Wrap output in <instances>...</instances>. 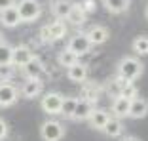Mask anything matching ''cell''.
I'll list each match as a JSON object with an SVG mask.
<instances>
[{
    "instance_id": "obj_1",
    "label": "cell",
    "mask_w": 148,
    "mask_h": 141,
    "mask_svg": "<svg viewBox=\"0 0 148 141\" xmlns=\"http://www.w3.org/2000/svg\"><path fill=\"white\" fill-rule=\"evenodd\" d=\"M143 70H144V65L137 57H123L118 63V76H122V78L129 80V82L139 78L143 75Z\"/></svg>"
},
{
    "instance_id": "obj_2",
    "label": "cell",
    "mask_w": 148,
    "mask_h": 141,
    "mask_svg": "<svg viewBox=\"0 0 148 141\" xmlns=\"http://www.w3.org/2000/svg\"><path fill=\"white\" fill-rule=\"evenodd\" d=\"M40 135L44 141H61L65 137V126L57 120H46L40 128Z\"/></svg>"
},
{
    "instance_id": "obj_3",
    "label": "cell",
    "mask_w": 148,
    "mask_h": 141,
    "mask_svg": "<svg viewBox=\"0 0 148 141\" xmlns=\"http://www.w3.org/2000/svg\"><path fill=\"white\" fill-rule=\"evenodd\" d=\"M17 10H19V15H21V21H27V23L38 19L40 13H42V6H40L38 0H21L17 4Z\"/></svg>"
},
{
    "instance_id": "obj_4",
    "label": "cell",
    "mask_w": 148,
    "mask_h": 141,
    "mask_svg": "<svg viewBox=\"0 0 148 141\" xmlns=\"http://www.w3.org/2000/svg\"><path fill=\"white\" fill-rule=\"evenodd\" d=\"M61 105H63V95L57 92H49L42 97V109L48 115H61Z\"/></svg>"
},
{
    "instance_id": "obj_5",
    "label": "cell",
    "mask_w": 148,
    "mask_h": 141,
    "mask_svg": "<svg viewBox=\"0 0 148 141\" xmlns=\"http://www.w3.org/2000/svg\"><path fill=\"white\" fill-rule=\"evenodd\" d=\"M19 92L10 82H0V107H10L17 101Z\"/></svg>"
},
{
    "instance_id": "obj_6",
    "label": "cell",
    "mask_w": 148,
    "mask_h": 141,
    "mask_svg": "<svg viewBox=\"0 0 148 141\" xmlns=\"http://www.w3.org/2000/svg\"><path fill=\"white\" fill-rule=\"evenodd\" d=\"M19 23H23V21H21V15H19V10H17L15 4L0 12V25L8 27V29H13V27H17Z\"/></svg>"
},
{
    "instance_id": "obj_7",
    "label": "cell",
    "mask_w": 148,
    "mask_h": 141,
    "mask_svg": "<svg viewBox=\"0 0 148 141\" xmlns=\"http://www.w3.org/2000/svg\"><path fill=\"white\" fill-rule=\"evenodd\" d=\"M69 50H70V52H74L76 55H78V57L89 52V50H91V42L87 40L86 32H84V35H76V36H72V38L69 40Z\"/></svg>"
},
{
    "instance_id": "obj_8",
    "label": "cell",
    "mask_w": 148,
    "mask_h": 141,
    "mask_svg": "<svg viewBox=\"0 0 148 141\" xmlns=\"http://www.w3.org/2000/svg\"><path fill=\"white\" fill-rule=\"evenodd\" d=\"M21 69H23V76H25V78H38V76L42 75L44 65H42V61H40L38 57H34V55H32V57L29 59V61H27Z\"/></svg>"
},
{
    "instance_id": "obj_9",
    "label": "cell",
    "mask_w": 148,
    "mask_h": 141,
    "mask_svg": "<svg viewBox=\"0 0 148 141\" xmlns=\"http://www.w3.org/2000/svg\"><path fill=\"white\" fill-rule=\"evenodd\" d=\"M31 57H32V52H31V48H29V46H25V44L15 46V48H13V52H12V63L15 67H23Z\"/></svg>"
},
{
    "instance_id": "obj_10",
    "label": "cell",
    "mask_w": 148,
    "mask_h": 141,
    "mask_svg": "<svg viewBox=\"0 0 148 141\" xmlns=\"http://www.w3.org/2000/svg\"><path fill=\"white\" fill-rule=\"evenodd\" d=\"M40 92H42V82L38 78H27L21 86V95L27 99H34L36 95H40Z\"/></svg>"
},
{
    "instance_id": "obj_11",
    "label": "cell",
    "mask_w": 148,
    "mask_h": 141,
    "mask_svg": "<svg viewBox=\"0 0 148 141\" xmlns=\"http://www.w3.org/2000/svg\"><path fill=\"white\" fill-rule=\"evenodd\" d=\"M86 36H87V40H89L91 46H93V44H103V42H106L110 35H108V29H106V27L95 25V27H91V29L86 32Z\"/></svg>"
},
{
    "instance_id": "obj_12",
    "label": "cell",
    "mask_w": 148,
    "mask_h": 141,
    "mask_svg": "<svg viewBox=\"0 0 148 141\" xmlns=\"http://www.w3.org/2000/svg\"><path fill=\"white\" fill-rule=\"evenodd\" d=\"M129 105H131V99H127L125 95H114L112 111H114V115H116V118L129 116Z\"/></svg>"
},
{
    "instance_id": "obj_13",
    "label": "cell",
    "mask_w": 148,
    "mask_h": 141,
    "mask_svg": "<svg viewBox=\"0 0 148 141\" xmlns=\"http://www.w3.org/2000/svg\"><path fill=\"white\" fill-rule=\"evenodd\" d=\"M148 115V101L143 97H135L131 99L129 105V116L131 118H144Z\"/></svg>"
},
{
    "instance_id": "obj_14",
    "label": "cell",
    "mask_w": 148,
    "mask_h": 141,
    "mask_svg": "<svg viewBox=\"0 0 148 141\" xmlns=\"http://www.w3.org/2000/svg\"><path fill=\"white\" fill-rule=\"evenodd\" d=\"M93 113V101L89 99H78V105L72 113V118L74 120H87L89 115Z\"/></svg>"
},
{
    "instance_id": "obj_15",
    "label": "cell",
    "mask_w": 148,
    "mask_h": 141,
    "mask_svg": "<svg viewBox=\"0 0 148 141\" xmlns=\"http://www.w3.org/2000/svg\"><path fill=\"white\" fill-rule=\"evenodd\" d=\"M66 76H69L72 82H84L87 76V69L86 65H82V63H74V65H70L69 69H66Z\"/></svg>"
},
{
    "instance_id": "obj_16",
    "label": "cell",
    "mask_w": 148,
    "mask_h": 141,
    "mask_svg": "<svg viewBox=\"0 0 148 141\" xmlns=\"http://www.w3.org/2000/svg\"><path fill=\"white\" fill-rule=\"evenodd\" d=\"M108 118H110V115L106 113V111H97V109H93V113L89 115V124H91V128H95V130H103V126H105L106 122H108Z\"/></svg>"
},
{
    "instance_id": "obj_17",
    "label": "cell",
    "mask_w": 148,
    "mask_h": 141,
    "mask_svg": "<svg viewBox=\"0 0 148 141\" xmlns=\"http://www.w3.org/2000/svg\"><path fill=\"white\" fill-rule=\"evenodd\" d=\"M69 19L72 25H82L84 21L87 19V12L84 10L82 4H72V8H70V13H69Z\"/></svg>"
},
{
    "instance_id": "obj_18",
    "label": "cell",
    "mask_w": 148,
    "mask_h": 141,
    "mask_svg": "<svg viewBox=\"0 0 148 141\" xmlns=\"http://www.w3.org/2000/svg\"><path fill=\"white\" fill-rule=\"evenodd\" d=\"M70 8H72V2H69V0H57V2H53L51 12L57 19H66L70 13Z\"/></svg>"
},
{
    "instance_id": "obj_19",
    "label": "cell",
    "mask_w": 148,
    "mask_h": 141,
    "mask_svg": "<svg viewBox=\"0 0 148 141\" xmlns=\"http://www.w3.org/2000/svg\"><path fill=\"white\" fill-rule=\"evenodd\" d=\"M122 130H123V126H122V122H120V118H112V116H110L108 122L103 126V132H105V135H108V137L122 135Z\"/></svg>"
},
{
    "instance_id": "obj_20",
    "label": "cell",
    "mask_w": 148,
    "mask_h": 141,
    "mask_svg": "<svg viewBox=\"0 0 148 141\" xmlns=\"http://www.w3.org/2000/svg\"><path fill=\"white\" fill-rule=\"evenodd\" d=\"M48 31H49V38L51 40H61L63 36L66 35V27L61 19H55L53 23L48 25Z\"/></svg>"
},
{
    "instance_id": "obj_21",
    "label": "cell",
    "mask_w": 148,
    "mask_h": 141,
    "mask_svg": "<svg viewBox=\"0 0 148 141\" xmlns=\"http://www.w3.org/2000/svg\"><path fill=\"white\" fill-rule=\"evenodd\" d=\"M103 6L110 13H123L129 8V0H103Z\"/></svg>"
},
{
    "instance_id": "obj_22",
    "label": "cell",
    "mask_w": 148,
    "mask_h": 141,
    "mask_svg": "<svg viewBox=\"0 0 148 141\" xmlns=\"http://www.w3.org/2000/svg\"><path fill=\"white\" fill-rule=\"evenodd\" d=\"M57 63H59L61 67H65V69H69L70 65L78 63V55H76L74 52H70V50L66 48V50H63V52L59 53V55H57Z\"/></svg>"
},
{
    "instance_id": "obj_23",
    "label": "cell",
    "mask_w": 148,
    "mask_h": 141,
    "mask_svg": "<svg viewBox=\"0 0 148 141\" xmlns=\"http://www.w3.org/2000/svg\"><path fill=\"white\" fill-rule=\"evenodd\" d=\"M78 105V99L76 97H63V105H61V115L66 118H72V113Z\"/></svg>"
},
{
    "instance_id": "obj_24",
    "label": "cell",
    "mask_w": 148,
    "mask_h": 141,
    "mask_svg": "<svg viewBox=\"0 0 148 141\" xmlns=\"http://www.w3.org/2000/svg\"><path fill=\"white\" fill-rule=\"evenodd\" d=\"M133 52L139 55H148V36H137L133 40Z\"/></svg>"
},
{
    "instance_id": "obj_25",
    "label": "cell",
    "mask_w": 148,
    "mask_h": 141,
    "mask_svg": "<svg viewBox=\"0 0 148 141\" xmlns=\"http://www.w3.org/2000/svg\"><path fill=\"white\" fill-rule=\"evenodd\" d=\"M12 52H13V48L8 42H2V44H0V65L12 63Z\"/></svg>"
},
{
    "instance_id": "obj_26",
    "label": "cell",
    "mask_w": 148,
    "mask_h": 141,
    "mask_svg": "<svg viewBox=\"0 0 148 141\" xmlns=\"http://www.w3.org/2000/svg\"><path fill=\"white\" fill-rule=\"evenodd\" d=\"M13 75H15V65H13V63H4V65H0V80H2V82L12 80Z\"/></svg>"
},
{
    "instance_id": "obj_27",
    "label": "cell",
    "mask_w": 148,
    "mask_h": 141,
    "mask_svg": "<svg viewBox=\"0 0 148 141\" xmlns=\"http://www.w3.org/2000/svg\"><path fill=\"white\" fill-rule=\"evenodd\" d=\"M120 95H125L127 99H135V97H137V90H135V86H133V82L125 84V86H123V90H122V93H120Z\"/></svg>"
},
{
    "instance_id": "obj_28",
    "label": "cell",
    "mask_w": 148,
    "mask_h": 141,
    "mask_svg": "<svg viewBox=\"0 0 148 141\" xmlns=\"http://www.w3.org/2000/svg\"><path fill=\"white\" fill-rule=\"evenodd\" d=\"M6 135H8V124L0 118V139H4Z\"/></svg>"
},
{
    "instance_id": "obj_29",
    "label": "cell",
    "mask_w": 148,
    "mask_h": 141,
    "mask_svg": "<svg viewBox=\"0 0 148 141\" xmlns=\"http://www.w3.org/2000/svg\"><path fill=\"white\" fill-rule=\"evenodd\" d=\"M84 10H86V12H93V10H95V2H93V0H86V2H84Z\"/></svg>"
},
{
    "instance_id": "obj_30",
    "label": "cell",
    "mask_w": 148,
    "mask_h": 141,
    "mask_svg": "<svg viewBox=\"0 0 148 141\" xmlns=\"http://www.w3.org/2000/svg\"><path fill=\"white\" fill-rule=\"evenodd\" d=\"M13 4H15L13 0H0V12L6 10V8H10V6H13Z\"/></svg>"
},
{
    "instance_id": "obj_31",
    "label": "cell",
    "mask_w": 148,
    "mask_h": 141,
    "mask_svg": "<svg viewBox=\"0 0 148 141\" xmlns=\"http://www.w3.org/2000/svg\"><path fill=\"white\" fill-rule=\"evenodd\" d=\"M40 35H42V38L44 40H48V42H51V38H49V31H48V25L44 27L42 31H40Z\"/></svg>"
},
{
    "instance_id": "obj_32",
    "label": "cell",
    "mask_w": 148,
    "mask_h": 141,
    "mask_svg": "<svg viewBox=\"0 0 148 141\" xmlns=\"http://www.w3.org/2000/svg\"><path fill=\"white\" fill-rule=\"evenodd\" d=\"M122 141H140V139H137V137H133V135H127V137H123Z\"/></svg>"
},
{
    "instance_id": "obj_33",
    "label": "cell",
    "mask_w": 148,
    "mask_h": 141,
    "mask_svg": "<svg viewBox=\"0 0 148 141\" xmlns=\"http://www.w3.org/2000/svg\"><path fill=\"white\" fill-rule=\"evenodd\" d=\"M2 42H6V40H4V35L0 32V44H2Z\"/></svg>"
},
{
    "instance_id": "obj_34",
    "label": "cell",
    "mask_w": 148,
    "mask_h": 141,
    "mask_svg": "<svg viewBox=\"0 0 148 141\" xmlns=\"http://www.w3.org/2000/svg\"><path fill=\"white\" fill-rule=\"evenodd\" d=\"M146 17H148V8H146Z\"/></svg>"
}]
</instances>
